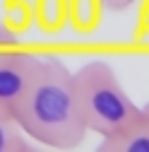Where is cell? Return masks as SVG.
<instances>
[{
    "label": "cell",
    "mask_w": 149,
    "mask_h": 152,
    "mask_svg": "<svg viewBox=\"0 0 149 152\" xmlns=\"http://www.w3.org/2000/svg\"><path fill=\"white\" fill-rule=\"evenodd\" d=\"M39 58L41 56L29 51H17V46L0 53V109L12 111L17 106L36 72Z\"/></svg>",
    "instance_id": "3957f363"
},
{
    "label": "cell",
    "mask_w": 149,
    "mask_h": 152,
    "mask_svg": "<svg viewBox=\"0 0 149 152\" xmlns=\"http://www.w3.org/2000/svg\"><path fill=\"white\" fill-rule=\"evenodd\" d=\"M132 3H135V0H103V7H106L108 12H123V10H127Z\"/></svg>",
    "instance_id": "30bf717a"
},
{
    "label": "cell",
    "mask_w": 149,
    "mask_h": 152,
    "mask_svg": "<svg viewBox=\"0 0 149 152\" xmlns=\"http://www.w3.org/2000/svg\"><path fill=\"white\" fill-rule=\"evenodd\" d=\"M17 44H20V36L12 34L3 22H0V51H7V48H14Z\"/></svg>",
    "instance_id": "9c48e42d"
},
{
    "label": "cell",
    "mask_w": 149,
    "mask_h": 152,
    "mask_svg": "<svg viewBox=\"0 0 149 152\" xmlns=\"http://www.w3.org/2000/svg\"><path fill=\"white\" fill-rule=\"evenodd\" d=\"M34 24L53 36L67 27V0H34Z\"/></svg>",
    "instance_id": "8992f818"
},
{
    "label": "cell",
    "mask_w": 149,
    "mask_h": 152,
    "mask_svg": "<svg viewBox=\"0 0 149 152\" xmlns=\"http://www.w3.org/2000/svg\"><path fill=\"white\" fill-rule=\"evenodd\" d=\"M3 24L22 36L34 24V0H5L3 3Z\"/></svg>",
    "instance_id": "ba28073f"
},
{
    "label": "cell",
    "mask_w": 149,
    "mask_h": 152,
    "mask_svg": "<svg viewBox=\"0 0 149 152\" xmlns=\"http://www.w3.org/2000/svg\"><path fill=\"white\" fill-rule=\"evenodd\" d=\"M31 150L29 135L22 130L12 111L0 109V152H27Z\"/></svg>",
    "instance_id": "52a82bcc"
},
{
    "label": "cell",
    "mask_w": 149,
    "mask_h": 152,
    "mask_svg": "<svg viewBox=\"0 0 149 152\" xmlns=\"http://www.w3.org/2000/svg\"><path fill=\"white\" fill-rule=\"evenodd\" d=\"M103 0H67V24L77 34H94L103 22Z\"/></svg>",
    "instance_id": "5b68a950"
},
{
    "label": "cell",
    "mask_w": 149,
    "mask_h": 152,
    "mask_svg": "<svg viewBox=\"0 0 149 152\" xmlns=\"http://www.w3.org/2000/svg\"><path fill=\"white\" fill-rule=\"evenodd\" d=\"M72 85L87 130L99 133L101 138L123 130L140 113V106L130 99L116 70L106 61H89L74 70Z\"/></svg>",
    "instance_id": "7a4b0ae2"
},
{
    "label": "cell",
    "mask_w": 149,
    "mask_h": 152,
    "mask_svg": "<svg viewBox=\"0 0 149 152\" xmlns=\"http://www.w3.org/2000/svg\"><path fill=\"white\" fill-rule=\"evenodd\" d=\"M99 152H149V104L140 106V113L123 130L101 138Z\"/></svg>",
    "instance_id": "277c9868"
},
{
    "label": "cell",
    "mask_w": 149,
    "mask_h": 152,
    "mask_svg": "<svg viewBox=\"0 0 149 152\" xmlns=\"http://www.w3.org/2000/svg\"><path fill=\"white\" fill-rule=\"evenodd\" d=\"M12 116L29 138L53 150H74L89 133L80 113L72 70L55 56L39 58L36 72L12 109Z\"/></svg>",
    "instance_id": "6da1fadb"
}]
</instances>
